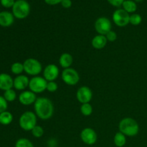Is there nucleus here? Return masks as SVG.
I'll return each instance as SVG.
<instances>
[{
  "mask_svg": "<svg viewBox=\"0 0 147 147\" xmlns=\"http://www.w3.org/2000/svg\"><path fill=\"white\" fill-rule=\"evenodd\" d=\"M34 113L41 120H48L54 113V105L47 98H37L34 103Z\"/></svg>",
  "mask_w": 147,
  "mask_h": 147,
  "instance_id": "obj_1",
  "label": "nucleus"
},
{
  "mask_svg": "<svg viewBox=\"0 0 147 147\" xmlns=\"http://www.w3.org/2000/svg\"><path fill=\"white\" fill-rule=\"evenodd\" d=\"M119 131L126 136L133 137L136 136L139 131V126L135 119L131 117L123 118L119 124Z\"/></svg>",
  "mask_w": 147,
  "mask_h": 147,
  "instance_id": "obj_2",
  "label": "nucleus"
},
{
  "mask_svg": "<svg viewBox=\"0 0 147 147\" xmlns=\"http://www.w3.org/2000/svg\"><path fill=\"white\" fill-rule=\"evenodd\" d=\"M37 116L32 111H26L21 115L19 120L20 128L26 131H31L33 128L37 126Z\"/></svg>",
  "mask_w": 147,
  "mask_h": 147,
  "instance_id": "obj_3",
  "label": "nucleus"
},
{
  "mask_svg": "<svg viewBox=\"0 0 147 147\" xmlns=\"http://www.w3.org/2000/svg\"><path fill=\"white\" fill-rule=\"evenodd\" d=\"M30 13V5L26 0H17L12 7V14L15 18L23 20Z\"/></svg>",
  "mask_w": 147,
  "mask_h": 147,
  "instance_id": "obj_4",
  "label": "nucleus"
},
{
  "mask_svg": "<svg viewBox=\"0 0 147 147\" xmlns=\"http://www.w3.org/2000/svg\"><path fill=\"white\" fill-rule=\"evenodd\" d=\"M23 65H24V72H25L29 76H37L42 70V65L41 63L37 59L32 57L24 60Z\"/></svg>",
  "mask_w": 147,
  "mask_h": 147,
  "instance_id": "obj_5",
  "label": "nucleus"
},
{
  "mask_svg": "<svg viewBox=\"0 0 147 147\" xmlns=\"http://www.w3.org/2000/svg\"><path fill=\"white\" fill-rule=\"evenodd\" d=\"M47 81L41 76H34L30 80L29 83V88L30 90L34 93L35 94L37 93H42L47 88Z\"/></svg>",
  "mask_w": 147,
  "mask_h": 147,
  "instance_id": "obj_6",
  "label": "nucleus"
},
{
  "mask_svg": "<svg viewBox=\"0 0 147 147\" xmlns=\"http://www.w3.org/2000/svg\"><path fill=\"white\" fill-rule=\"evenodd\" d=\"M61 77L63 82L70 86H76L80 80L79 73H78L77 70L71 67L64 69L62 72Z\"/></svg>",
  "mask_w": 147,
  "mask_h": 147,
  "instance_id": "obj_7",
  "label": "nucleus"
},
{
  "mask_svg": "<svg viewBox=\"0 0 147 147\" xmlns=\"http://www.w3.org/2000/svg\"><path fill=\"white\" fill-rule=\"evenodd\" d=\"M113 21L116 26L120 27H126L130 21V14L126 12L123 9H118L112 15Z\"/></svg>",
  "mask_w": 147,
  "mask_h": 147,
  "instance_id": "obj_8",
  "label": "nucleus"
},
{
  "mask_svg": "<svg viewBox=\"0 0 147 147\" xmlns=\"http://www.w3.org/2000/svg\"><path fill=\"white\" fill-rule=\"evenodd\" d=\"M96 31L98 34L106 35L107 33L111 31L112 24L111 20L106 17H100L96 20L94 24Z\"/></svg>",
  "mask_w": 147,
  "mask_h": 147,
  "instance_id": "obj_9",
  "label": "nucleus"
},
{
  "mask_svg": "<svg viewBox=\"0 0 147 147\" xmlns=\"http://www.w3.org/2000/svg\"><path fill=\"white\" fill-rule=\"evenodd\" d=\"M80 139L82 142L87 145L95 144L97 142L98 135L96 131L90 127H87L83 129L80 132Z\"/></svg>",
  "mask_w": 147,
  "mask_h": 147,
  "instance_id": "obj_10",
  "label": "nucleus"
},
{
  "mask_svg": "<svg viewBox=\"0 0 147 147\" xmlns=\"http://www.w3.org/2000/svg\"><path fill=\"white\" fill-rule=\"evenodd\" d=\"M76 98L81 104L90 103L93 98V92L88 86H81L79 88L76 93Z\"/></svg>",
  "mask_w": 147,
  "mask_h": 147,
  "instance_id": "obj_11",
  "label": "nucleus"
},
{
  "mask_svg": "<svg viewBox=\"0 0 147 147\" xmlns=\"http://www.w3.org/2000/svg\"><path fill=\"white\" fill-rule=\"evenodd\" d=\"M60 74L58 67L55 64H49L45 67L43 70V78L49 81H55Z\"/></svg>",
  "mask_w": 147,
  "mask_h": 147,
  "instance_id": "obj_12",
  "label": "nucleus"
},
{
  "mask_svg": "<svg viewBox=\"0 0 147 147\" xmlns=\"http://www.w3.org/2000/svg\"><path fill=\"white\" fill-rule=\"evenodd\" d=\"M37 96L31 90H25L21 93L19 96V101L24 106H30L35 103Z\"/></svg>",
  "mask_w": 147,
  "mask_h": 147,
  "instance_id": "obj_13",
  "label": "nucleus"
},
{
  "mask_svg": "<svg viewBox=\"0 0 147 147\" xmlns=\"http://www.w3.org/2000/svg\"><path fill=\"white\" fill-rule=\"evenodd\" d=\"M14 87V79L7 73H0V90H7Z\"/></svg>",
  "mask_w": 147,
  "mask_h": 147,
  "instance_id": "obj_14",
  "label": "nucleus"
},
{
  "mask_svg": "<svg viewBox=\"0 0 147 147\" xmlns=\"http://www.w3.org/2000/svg\"><path fill=\"white\" fill-rule=\"evenodd\" d=\"M29 83L30 79L24 75L17 76L14 79V88L17 90H25L27 87H29Z\"/></svg>",
  "mask_w": 147,
  "mask_h": 147,
  "instance_id": "obj_15",
  "label": "nucleus"
},
{
  "mask_svg": "<svg viewBox=\"0 0 147 147\" xmlns=\"http://www.w3.org/2000/svg\"><path fill=\"white\" fill-rule=\"evenodd\" d=\"M14 22V17L12 13L7 11L0 12V26L4 27H10Z\"/></svg>",
  "mask_w": 147,
  "mask_h": 147,
  "instance_id": "obj_16",
  "label": "nucleus"
},
{
  "mask_svg": "<svg viewBox=\"0 0 147 147\" xmlns=\"http://www.w3.org/2000/svg\"><path fill=\"white\" fill-rule=\"evenodd\" d=\"M108 40L106 36L102 34H97L93 38L91 41V45L93 48L96 50H101L106 46Z\"/></svg>",
  "mask_w": 147,
  "mask_h": 147,
  "instance_id": "obj_17",
  "label": "nucleus"
},
{
  "mask_svg": "<svg viewBox=\"0 0 147 147\" xmlns=\"http://www.w3.org/2000/svg\"><path fill=\"white\" fill-rule=\"evenodd\" d=\"M73 63V57L70 53H65L60 55L59 58V64L63 68L66 69L70 67Z\"/></svg>",
  "mask_w": 147,
  "mask_h": 147,
  "instance_id": "obj_18",
  "label": "nucleus"
},
{
  "mask_svg": "<svg viewBox=\"0 0 147 147\" xmlns=\"http://www.w3.org/2000/svg\"><path fill=\"white\" fill-rule=\"evenodd\" d=\"M123 9L129 14H134L137 9L136 3L133 0H125L122 4Z\"/></svg>",
  "mask_w": 147,
  "mask_h": 147,
  "instance_id": "obj_19",
  "label": "nucleus"
},
{
  "mask_svg": "<svg viewBox=\"0 0 147 147\" xmlns=\"http://www.w3.org/2000/svg\"><path fill=\"white\" fill-rule=\"evenodd\" d=\"M113 142L117 147H123L126 144V136L121 132H117L113 137Z\"/></svg>",
  "mask_w": 147,
  "mask_h": 147,
  "instance_id": "obj_20",
  "label": "nucleus"
},
{
  "mask_svg": "<svg viewBox=\"0 0 147 147\" xmlns=\"http://www.w3.org/2000/svg\"><path fill=\"white\" fill-rule=\"evenodd\" d=\"M13 121V116L10 112L6 111L0 113V123L4 126L10 124Z\"/></svg>",
  "mask_w": 147,
  "mask_h": 147,
  "instance_id": "obj_21",
  "label": "nucleus"
},
{
  "mask_svg": "<svg viewBox=\"0 0 147 147\" xmlns=\"http://www.w3.org/2000/svg\"><path fill=\"white\" fill-rule=\"evenodd\" d=\"M11 72L14 75L20 76L24 72V65L23 63L17 62L11 65Z\"/></svg>",
  "mask_w": 147,
  "mask_h": 147,
  "instance_id": "obj_22",
  "label": "nucleus"
},
{
  "mask_svg": "<svg viewBox=\"0 0 147 147\" xmlns=\"http://www.w3.org/2000/svg\"><path fill=\"white\" fill-rule=\"evenodd\" d=\"M80 109V112L84 116H90L93 113V106L90 103L82 104Z\"/></svg>",
  "mask_w": 147,
  "mask_h": 147,
  "instance_id": "obj_23",
  "label": "nucleus"
},
{
  "mask_svg": "<svg viewBox=\"0 0 147 147\" xmlns=\"http://www.w3.org/2000/svg\"><path fill=\"white\" fill-rule=\"evenodd\" d=\"M15 147H34V145L30 139L21 138L16 142Z\"/></svg>",
  "mask_w": 147,
  "mask_h": 147,
  "instance_id": "obj_24",
  "label": "nucleus"
},
{
  "mask_svg": "<svg viewBox=\"0 0 147 147\" xmlns=\"http://www.w3.org/2000/svg\"><path fill=\"white\" fill-rule=\"evenodd\" d=\"M4 98L6 99L7 102H12L17 98V93L16 92L13 90L12 88L9 89V90H5L4 93Z\"/></svg>",
  "mask_w": 147,
  "mask_h": 147,
  "instance_id": "obj_25",
  "label": "nucleus"
},
{
  "mask_svg": "<svg viewBox=\"0 0 147 147\" xmlns=\"http://www.w3.org/2000/svg\"><path fill=\"white\" fill-rule=\"evenodd\" d=\"M142 17L140 14H136V13H134L130 15V21L129 23L131 24L134 26H137L142 23Z\"/></svg>",
  "mask_w": 147,
  "mask_h": 147,
  "instance_id": "obj_26",
  "label": "nucleus"
},
{
  "mask_svg": "<svg viewBox=\"0 0 147 147\" xmlns=\"http://www.w3.org/2000/svg\"><path fill=\"white\" fill-rule=\"evenodd\" d=\"M31 132L32 136L35 138H41L44 135V129L42 126H38V125L34 126Z\"/></svg>",
  "mask_w": 147,
  "mask_h": 147,
  "instance_id": "obj_27",
  "label": "nucleus"
},
{
  "mask_svg": "<svg viewBox=\"0 0 147 147\" xmlns=\"http://www.w3.org/2000/svg\"><path fill=\"white\" fill-rule=\"evenodd\" d=\"M58 88V86H57V83L55 81H49L47 82V88L46 90L48 92L50 93H54Z\"/></svg>",
  "mask_w": 147,
  "mask_h": 147,
  "instance_id": "obj_28",
  "label": "nucleus"
},
{
  "mask_svg": "<svg viewBox=\"0 0 147 147\" xmlns=\"http://www.w3.org/2000/svg\"><path fill=\"white\" fill-rule=\"evenodd\" d=\"M8 108V103L4 96H0V113L7 111Z\"/></svg>",
  "mask_w": 147,
  "mask_h": 147,
  "instance_id": "obj_29",
  "label": "nucleus"
},
{
  "mask_svg": "<svg viewBox=\"0 0 147 147\" xmlns=\"http://www.w3.org/2000/svg\"><path fill=\"white\" fill-rule=\"evenodd\" d=\"M105 36H106L108 42H115L116 40H117V34H116V32L112 31V30L109 32V33H107Z\"/></svg>",
  "mask_w": 147,
  "mask_h": 147,
  "instance_id": "obj_30",
  "label": "nucleus"
},
{
  "mask_svg": "<svg viewBox=\"0 0 147 147\" xmlns=\"http://www.w3.org/2000/svg\"><path fill=\"white\" fill-rule=\"evenodd\" d=\"M1 4L5 8H12L15 1L14 0H0Z\"/></svg>",
  "mask_w": 147,
  "mask_h": 147,
  "instance_id": "obj_31",
  "label": "nucleus"
},
{
  "mask_svg": "<svg viewBox=\"0 0 147 147\" xmlns=\"http://www.w3.org/2000/svg\"><path fill=\"white\" fill-rule=\"evenodd\" d=\"M107 1L111 5L116 7H119L121 6H122V4L124 2L125 0H107Z\"/></svg>",
  "mask_w": 147,
  "mask_h": 147,
  "instance_id": "obj_32",
  "label": "nucleus"
},
{
  "mask_svg": "<svg viewBox=\"0 0 147 147\" xmlns=\"http://www.w3.org/2000/svg\"><path fill=\"white\" fill-rule=\"evenodd\" d=\"M62 7L65 9H68L72 7V1L71 0H63L61 2Z\"/></svg>",
  "mask_w": 147,
  "mask_h": 147,
  "instance_id": "obj_33",
  "label": "nucleus"
},
{
  "mask_svg": "<svg viewBox=\"0 0 147 147\" xmlns=\"http://www.w3.org/2000/svg\"><path fill=\"white\" fill-rule=\"evenodd\" d=\"M45 2L48 5H57L58 4H61L63 0H44Z\"/></svg>",
  "mask_w": 147,
  "mask_h": 147,
  "instance_id": "obj_34",
  "label": "nucleus"
},
{
  "mask_svg": "<svg viewBox=\"0 0 147 147\" xmlns=\"http://www.w3.org/2000/svg\"><path fill=\"white\" fill-rule=\"evenodd\" d=\"M133 1H134L135 2H142V1H144V0H133Z\"/></svg>",
  "mask_w": 147,
  "mask_h": 147,
  "instance_id": "obj_35",
  "label": "nucleus"
},
{
  "mask_svg": "<svg viewBox=\"0 0 147 147\" xmlns=\"http://www.w3.org/2000/svg\"><path fill=\"white\" fill-rule=\"evenodd\" d=\"M0 12H1V11H0Z\"/></svg>",
  "mask_w": 147,
  "mask_h": 147,
  "instance_id": "obj_36",
  "label": "nucleus"
}]
</instances>
